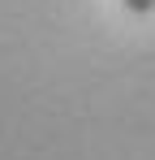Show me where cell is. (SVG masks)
I'll return each instance as SVG.
<instances>
[{
  "label": "cell",
  "instance_id": "1",
  "mask_svg": "<svg viewBox=\"0 0 155 160\" xmlns=\"http://www.w3.org/2000/svg\"><path fill=\"white\" fill-rule=\"evenodd\" d=\"M125 9H129V13H151L155 0H125Z\"/></svg>",
  "mask_w": 155,
  "mask_h": 160
}]
</instances>
